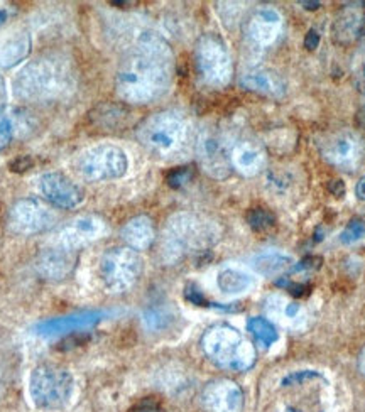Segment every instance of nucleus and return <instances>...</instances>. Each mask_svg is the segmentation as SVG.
Segmentation results:
<instances>
[{"mask_svg": "<svg viewBox=\"0 0 365 412\" xmlns=\"http://www.w3.org/2000/svg\"><path fill=\"white\" fill-rule=\"evenodd\" d=\"M54 213L39 199L26 198L15 203L9 213V227L14 234L34 235L50 230L54 223Z\"/></svg>", "mask_w": 365, "mask_h": 412, "instance_id": "nucleus-12", "label": "nucleus"}, {"mask_svg": "<svg viewBox=\"0 0 365 412\" xmlns=\"http://www.w3.org/2000/svg\"><path fill=\"white\" fill-rule=\"evenodd\" d=\"M75 167L87 181L102 183L122 178L129 169V159L120 147L100 144L76 154Z\"/></svg>", "mask_w": 365, "mask_h": 412, "instance_id": "nucleus-8", "label": "nucleus"}, {"mask_svg": "<svg viewBox=\"0 0 365 412\" xmlns=\"http://www.w3.org/2000/svg\"><path fill=\"white\" fill-rule=\"evenodd\" d=\"M362 15L355 10H345L335 22H333V39L338 44L354 43L362 34Z\"/></svg>", "mask_w": 365, "mask_h": 412, "instance_id": "nucleus-24", "label": "nucleus"}, {"mask_svg": "<svg viewBox=\"0 0 365 412\" xmlns=\"http://www.w3.org/2000/svg\"><path fill=\"white\" fill-rule=\"evenodd\" d=\"M38 188L39 193L51 205L63 208V210H73V208L82 205L83 199H85L82 188L61 173L43 174L38 181Z\"/></svg>", "mask_w": 365, "mask_h": 412, "instance_id": "nucleus-14", "label": "nucleus"}, {"mask_svg": "<svg viewBox=\"0 0 365 412\" xmlns=\"http://www.w3.org/2000/svg\"><path fill=\"white\" fill-rule=\"evenodd\" d=\"M76 255L75 250L66 249V247L54 243L50 249H44L38 259V269L46 279H58L66 277L75 267Z\"/></svg>", "mask_w": 365, "mask_h": 412, "instance_id": "nucleus-18", "label": "nucleus"}, {"mask_svg": "<svg viewBox=\"0 0 365 412\" xmlns=\"http://www.w3.org/2000/svg\"><path fill=\"white\" fill-rule=\"evenodd\" d=\"M191 179H193V171H191V167H176V169H172L171 173L167 174L166 181L171 188L179 190V188L186 186Z\"/></svg>", "mask_w": 365, "mask_h": 412, "instance_id": "nucleus-31", "label": "nucleus"}, {"mask_svg": "<svg viewBox=\"0 0 365 412\" xmlns=\"http://www.w3.org/2000/svg\"><path fill=\"white\" fill-rule=\"evenodd\" d=\"M354 86L360 95L365 97V65H362L354 73Z\"/></svg>", "mask_w": 365, "mask_h": 412, "instance_id": "nucleus-37", "label": "nucleus"}, {"mask_svg": "<svg viewBox=\"0 0 365 412\" xmlns=\"http://www.w3.org/2000/svg\"><path fill=\"white\" fill-rule=\"evenodd\" d=\"M31 51V38L24 31L9 33L0 39V66L12 68L22 61Z\"/></svg>", "mask_w": 365, "mask_h": 412, "instance_id": "nucleus-21", "label": "nucleus"}, {"mask_svg": "<svg viewBox=\"0 0 365 412\" xmlns=\"http://www.w3.org/2000/svg\"><path fill=\"white\" fill-rule=\"evenodd\" d=\"M278 286L284 287L286 291H290V293L292 296H296V298H301V296H306L308 293H310L311 287L308 286V284H296V282H291L288 281V279H281V281L276 282Z\"/></svg>", "mask_w": 365, "mask_h": 412, "instance_id": "nucleus-34", "label": "nucleus"}, {"mask_svg": "<svg viewBox=\"0 0 365 412\" xmlns=\"http://www.w3.org/2000/svg\"><path fill=\"white\" fill-rule=\"evenodd\" d=\"M299 6H303L304 9H308V10H316V9H320V2H308V0H301Z\"/></svg>", "mask_w": 365, "mask_h": 412, "instance_id": "nucleus-41", "label": "nucleus"}, {"mask_svg": "<svg viewBox=\"0 0 365 412\" xmlns=\"http://www.w3.org/2000/svg\"><path fill=\"white\" fill-rule=\"evenodd\" d=\"M7 21V12L6 10H0V26H3Z\"/></svg>", "mask_w": 365, "mask_h": 412, "instance_id": "nucleus-44", "label": "nucleus"}, {"mask_svg": "<svg viewBox=\"0 0 365 412\" xmlns=\"http://www.w3.org/2000/svg\"><path fill=\"white\" fill-rule=\"evenodd\" d=\"M137 139L142 147L163 161H179L195 146L193 127L178 112H161L140 122Z\"/></svg>", "mask_w": 365, "mask_h": 412, "instance_id": "nucleus-3", "label": "nucleus"}, {"mask_svg": "<svg viewBox=\"0 0 365 412\" xmlns=\"http://www.w3.org/2000/svg\"><path fill=\"white\" fill-rule=\"evenodd\" d=\"M281 29H283V17L279 12L274 9H262L251 19L247 34L258 46H271L279 38Z\"/></svg>", "mask_w": 365, "mask_h": 412, "instance_id": "nucleus-19", "label": "nucleus"}, {"mask_svg": "<svg viewBox=\"0 0 365 412\" xmlns=\"http://www.w3.org/2000/svg\"><path fill=\"white\" fill-rule=\"evenodd\" d=\"M322 158L342 171H357L365 161V141L347 129L330 130L316 139Z\"/></svg>", "mask_w": 365, "mask_h": 412, "instance_id": "nucleus-9", "label": "nucleus"}, {"mask_svg": "<svg viewBox=\"0 0 365 412\" xmlns=\"http://www.w3.org/2000/svg\"><path fill=\"white\" fill-rule=\"evenodd\" d=\"M107 234V225L102 218L98 217H80L73 220L70 225H66L58 234L54 243L66 247L70 250H78L95 240L102 238Z\"/></svg>", "mask_w": 365, "mask_h": 412, "instance_id": "nucleus-16", "label": "nucleus"}, {"mask_svg": "<svg viewBox=\"0 0 365 412\" xmlns=\"http://www.w3.org/2000/svg\"><path fill=\"white\" fill-rule=\"evenodd\" d=\"M76 73L63 54H46L29 63L14 82L15 95L29 102H56L75 90Z\"/></svg>", "mask_w": 365, "mask_h": 412, "instance_id": "nucleus-2", "label": "nucleus"}, {"mask_svg": "<svg viewBox=\"0 0 365 412\" xmlns=\"http://www.w3.org/2000/svg\"><path fill=\"white\" fill-rule=\"evenodd\" d=\"M196 154L202 169L215 179H227L232 174L230 146L225 137L214 130H207L196 139Z\"/></svg>", "mask_w": 365, "mask_h": 412, "instance_id": "nucleus-11", "label": "nucleus"}, {"mask_svg": "<svg viewBox=\"0 0 365 412\" xmlns=\"http://www.w3.org/2000/svg\"><path fill=\"white\" fill-rule=\"evenodd\" d=\"M247 330L251 331L264 346H271L272 343L278 342V331H276V328L272 326L271 321H267V319L264 318L248 319Z\"/></svg>", "mask_w": 365, "mask_h": 412, "instance_id": "nucleus-27", "label": "nucleus"}, {"mask_svg": "<svg viewBox=\"0 0 365 412\" xmlns=\"http://www.w3.org/2000/svg\"><path fill=\"white\" fill-rule=\"evenodd\" d=\"M75 380L70 370L58 365H39L31 374L29 392L34 406L44 411L65 407L73 395Z\"/></svg>", "mask_w": 365, "mask_h": 412, "instance_id": "nucleus-6", "label": "nucleus"}, {"mask_svg": "<svg viewBox=\"0 0 365 412\" xmlns=\"http://www.w3.org/2000/svg\"><path fill=\"white\" fill-rule=\"evenodd\" d=\"M174 73L171 47L161 36L146 33L120 63L115 78L117 95L124 102L144 105L170 90Z\"/></svg>", "mask_w": 365, "mask_h": 412, "instance_id": "nucleus-1", "label": "nucleus"}, {"mask_svg": "<svg viewBox=\"0 0 365 412\" xmlns=\"http://www.w3.org/2000/svg\"><path fill=\"white\" fill-rule=\"evenodd\" d=\"M202 404L207 412H242V389L234 380H211L202 392Z\"/></svg>", "mask_w": 365, "mask_h": 412, "instance_id": "nucleus-15", "label": "nucleus"}, {"mask_svg": "<svg viewBox=\"0 0 365 412\" xmlns=\"http://www.w3.org/2000/svg\"><path fill=\"white\" fill-rule=\"evenodd\" d=\"M320 379V374L315 370H301V372H292V374L286 375L283 379V387H291V386H299V383L308 382V380Z\"/></svg>", "mask_w": 365, "mask_h": 412, "instance_id": "nucleus-32", "label": "nucleus"}, {"mask_svg": "<svg viewBox=\"0 0 365 412\" xmlns=\"http://www.w3.org/2000/svg\"><path fill=\"white\" fill-rule=\"evenodd\" d=\"M122 238L132 250H146L149 249L156 238L154 223L146 215L134 217L126 223L122 228Z\"/></svg>", "mask_w": 365, "mask_h": 412, "instance_id": "nucleus-20", "label": "nucleus"}, {"mask_svg": "<svg viewBox=\"0 0 365 412\" xmlns=\"http://www.w3.org/2000/svg\"><path fill=\"white\" fill-rule=\"evenodd\" d=\"M0 389H2V377H0Z\"/></svg>", "mask_w": 365, "mask_h": 412, "instance_id": "nucleus-46", "label": "nucleus"}, {"mask_svg": "<svg viewBox=\"0 0 365 412\" xmlns=\"http://www.w3.org/2000/svg\"><path fill=\"white\" fill-rule=\"evenodd\" d=\"M142 274V259L129 247H115L100 261V275L110 293L120 294L135 286Z\"/></svg>", "mask_w": 365, "mask_h": 412, "instance_id": "nucleus-10", "label": "nucleus"}, {"mask_svg": "<svg viewBox=\"0 0 365 412\" xmlns=\"http://www.w3.org/2000/svg\"><path fill=\"white\" fill-rule=\"evenodd\" d=\"M362 237H365V217H355L345 227L342 235H340V240H342V243L348 245V243H354Z\"/></svg>", "mask_w": 365, "mask_h": 412, "instance_id": "nucleus-30", "label": "nucleus"}, {"mask_svg": "<svg viewBox=\"0 0 365 412\" xmlns=\"http://www.w3.org/2000/svg\"><path fill=\"white\" fill-rule=\"evenodd\" d=\"M216 284H218L220 291L223 294L234 296V294H242L247 293L252 286H254V279L251 275L246 274L244 270L239 269H223L216 277Z\"/></svg>", "mask_w": 365, "mask_h": 412, "instance_id": "nucleus-25", "label": "nucleus"}, {"mask_svg": "<svg viewBox=\"0 0 365 412\" xmlns=\"http://www.w3.org/2000/svg\"><path fill=\"white\" fill-rule=\"evenodd\" d=\"M286 411H288V412H298V411H295V409H292V407H288Z\"/></svg>", "mask_w": 365, "mask_h": 412, "instance_id": "nucleus-45", "label": "nucleus"}, {"mask_svg": "<svg viewBox=\"0 0 365 412\" xmlns=\"http://www.w3.org/2000/svg\"><path fill=\"white\" fill-rule=\"evenodd\" d=\"M318 44H320V34L316 33L315 29L308 31L306 38H304V47L310 51H315L316 47H318Z\"/></svg>", "mask_w": 365, "mask_h": 412, "instance_id": "nucleus-38", "label": "nucleus"}, {"mask_svg": "<svg viewBox=\"0 0 365 412\" xmlns=\"http://www.w3.org/2000/svg\"><path fill=\"white\" fill-rule=\"evenodd\" d=\"M327 190L330 191L333 196H336V198H342L347 193V188H345V183L342 179H333L327 185Z\"/></svg>", "mask_w": 365, "mask_h": 412, "instance_id": "nucleus-36", "label": "nucleus"}, {"mask_svg": "<svg viewBox=\"0 0 365 412\" xmlns=\"http://www.w3.org/2000/svg\"><path fill=\"white\" fill-rule=\"evenodd\" d=\"M359 369L365 375V350L362 351V355H360V358H359Z\"/></svg>", "mask_w": 365, "mask_h": 412, "instance_id": "nucleus-43", "label": "nucleus"}, {"mask_svg": "<svg viewBox=\"0 0 365 412\" xmlns=\"http://www.w3.org/2000/svg\"><path fill=\"white\" fill-rule=\"evenodd\" d=\"M252 266L259 274L271 277L292 269V259L281 254H262L252 261Z\"/></svg>", "mask_w": 365, "mask_h": 412, "instance_id": "nucleus-26", "label": "nucleus"}, {"mask_svg": "<svg viewBox=\"0 0 365 412\" xmlns=\"http://www.w3.org/2000/svg\"><path fill=\"white\" fill-rule=\"evenodd\" d=\"M184 298H186L191 304H196V306H211V304L204 299L202 291H200L195 284H188V286L184 287Z\"/></svg>", "mask_w": 365, "mask_h": 412, "instance_id": "nucleus-33", "label": "nucleus"}, {"mask_svg": "<svg viewBox=\"0 0 365 412\" xmlns=\"http://www.w3.org/2000/svg\"><path fill=\"white\" fill-rule=\"evenodd\" d=\"M232 167L244 176H255L266 166V152L259 142L240 139L230 146Z\"/></svg>", "mask_w": 365, "mask_h": 412, "instance_id": "nucleus-17", "label": "nucleus"}, {"mask_svg": "<svg viewBox=\"0 0 365 412\" xmlns=\"http://www.w3.org/2000/svg\"><path fill=\"white\" fill-rule=\"evenodd\" d=\"M195 66L200 79L210 88H223L234 75L230 53L225 41L216 34H204L195 47Z\"/></svg>", "mask_w": 365, "mask_h": 412, "instance_id": "nucleus-7", "label": "nucleus"}, {"mask_svg": "<svg viewBox=\"0 0 365 412\" xmlns=\"http://www.w3.org/2000/svg\"><path fill=\"white\" fill-rule=\"evenodd\" d=\"M355 194H357V198L362 199V201H365V178H362L359 183H357Z\"/></svg>", "mask_w": 365, "mask_h": 412, "instance_id": "nucleus-40", "label": "nucleus"}, {"mask_svg": "<svg viewBox=\"0 0 365 412\" xmlns=\"http://www.w3.org/2000/svg\"><path fill=\"white\" fill-rule=\"evenodd\" d=\"M110 314L108 311L95 310V311H80V313L59 316V318L44 319L34 326V333L39 337L53 338V337H63V335L76 333V331H85L98 325L100 321L107 319Z\"/></svg>", "mask_w": 365, "mask_h": 412, "instance_id": "nucleus-13", "label": "nucleus"}, {"mask_svg": "<svg viewBox=\"0 0 365 412\" xmlns=\"http://www.w3.org/2000/svg\"><path fill=\"white\" fill-rule=\"evenodd\" d=\"M218 238V228L210 220L193 213H179L170 218L163 237V254L167 262L184 255L207 250Z\"/></svg>", "mask_w": 365, "mask_h": 412, "instance_id": "nucleus-4", "label": "nucleus"}, {"mask_svg": "<svg viewBox=\"0 0 365 412\" xmlns=\"http://www.w3.org/2000/svg\"><path fill=\"white\" fill-rule=\"evenodd\" d=\"M298 311H299V304L292 303V304H290V306L286 307V314L290 316V318H295V314L298 313Z\"/></svg>", "mask_w": 365, "mask_h": 412, "instance_id": "nucleus-42", "label": "nucleus"}, {"mask_svg": "<svg viewBox=\"0 0 365 412\" xmlns=\"http://www.w3.org/2000/svg\"><path fill=\"white\" fill-rule=\"evenodd\" d=\"M322 262L323 261L320 257H306L303 259L298 266L292 267V270H315L322 267Z\"/></svg>", "mask_w": 365, "mask_h": 412, "instance_id": "nucleus-35", "label": "nucleus"}, {"mask_svg": "<svg viewBox=\"0 0 365 412\" xmlns=\"http://www.w3.org/2000/svg\"><path fill=\"white\" fill-rule=\"evenodd\" d=\"M31 159H27V158H19V159H15L14 162L10 164V169L12 171H15V173H21V171H26L27 167H31Z\"/></svg>", "mask_w": 365, "mask_h": 412, "instance_id": "nucleus-39", "label": "nucleus"}, {"mask_svg": "<svg viewBox=\"0 0 365 412\" xmlns=\"http://www.w3.org/2000/svg\"><path fill=\"white\" fill-rule=\"evenodd\" d=\"M202 348L208 358L220 369L244 372L255 363V348L230 325L208 328L202 337Z\"/></svg>", "mask_w": 365, "mask_h": 412, "instance_id": "nucleus-5", "label": "nucleus"}, {"mask_svg": "<svg viewBox=\"0 0 365 412\" xmlns=\"http://www.w3.org/2000/svg\"><path fill=\"white\" fill-rule=\"evenodd\" d=\"M29 130H33V125L24 112L0 107V149Z\"/></svg>", "mask_w": 365, "mask_h": 412, "instance_id": "nucleus-22", "label": "nucleus"}, {"mask_svg": "<svg viewBox=\"0 0 365 412\" xmlns=\"http://www.w3.org/2000/svg\"><path fill=\"white\" fill-rule=\"evenodd\" d=\"M247 223L248 227L252 228L258 234H262V231L271 230L276 223V217L267 211L266 208H252L247 213Z\"/></svg>", "mask_w": 365, "mask_h": 412, "instance_id": "nucleus-28", "label": "nucleus"}, {"mask_svg": "<svg viewBox=\"0 0 365 412\" xmlns=\"http://www.w3.org/2000/svg\"><path fill=\"white\" fill-rule=\"evenodd\" d=\"M171 313L164 307H151L144 313V325H146L149 330L158 331L166 328L171 323Z\"/></svg>", "mask_w": 365, "mask_h": 412, "instance_id": "nucleus-29", "label": "nucleus"}, {"mask_svg": "<svg viewBox=\"0 0 365 412\" xmlns=\"http://www.w3.org/2000/svg\"><path fill=\"white\" fill-rule=\"evenodd\" d=\"M240 86L247 91L267 95V97H281L284 93V85L276 75L269 71H251L240 78Z\"/></svg>", "mask_w": 365, "mask_h": 412, "instance_id": "nucleus-23", "label": "nucleus"}]
</instances>
